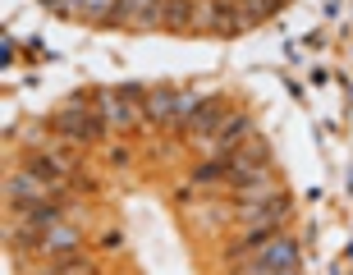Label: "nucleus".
Returning a JSON list of instances; mask_svg holds the SVG:
<instances>
[{
    "instance_id": "nucleus-1",
    "label": "nucleus",
    "mask_w": 353,
    "mask_h": 275,
    "mask_svg": "<svg viewBox=\"0 0 353 275\" xmlns=\"http://www.w3.org/2000/svg\"><path fill=\"white\" fill-rule=\"evenodd\" d=\"M51 129H55V133H65L69 143H79V147L101 143V138H105V124H101L97 115H83V101H79V96H74V101H69L65 110L51 119Z\"/></svg>"
},
{
    "instance_id": "nucleus-2",
    "label": "nucleus",
    "mask_w": 353,
    "mask_h": 275,
    "mask_svg": "<svg viewBox=\"0 0 353 275\" xmlns=\"http://www.w3.org/2000/svg\"><path fill=\"white\" fill-rule=\"evenodd\" d=\"M299 266V243L294 238H285V234H275L266 248H257L243 262V275H275V271H294Z\"/></svg>"
},
{
    "instance_id": "nucleus-3",
    "label": "nucleus",
    "mask_w": 353,
    "mask_h": 275,
    "mask_svg": "<svg viewBox=\"0 0 353 275\" xmlns=\"http://www.w3.org/2000/svg\"><path fill=\"white\" fill-rule=\"evenodd\" d=\"M83 248V230H74V225H51V230H41L37 238V257H46V262H60V257H74V252Z\"/></svg>"
},
{
    "instance_id": "nucleus-4",
    "label": "nucleus",
    "mask_w": 353,
    "mask_h": 275,
    "mask_svg": "<svg viewBox=\"0 0 353 275\" xmlns=\"http://www.w3.org/2000/svg\"><path fill=\"white\" fill-rule=\"evenodd\" d=\"M5 193H10V207H28V202H41V197H55L46 183L37 179V174H10V183H5Z\"/></svg>"
},
{
    "instance_id": "nucleus-5",
    "label": "nucleus",
    "mask_w": 353,
    "mask_h": 275,
    "mask_svg": "<svg viewBox=\"0 0 353 275\" xmlns=\"http://www.w3.org/2000/svg\"><path fill=\"white\" fill-rule=\"evenodd\" d=\"M252 133H257V129H252V115H243V110H239V115H230V119L221 124V133H216V147H221V156L239 152V147L248 143Z\"/></svg>"
},
{
    "instance_id": "nucleus-6",
    "label": "nucleus",
    "mask_w": 353,
    "mask_h": 275,
    "mask_svg": "<svg viewBox=\"0 0 353 275\" xmlns=\"http://www.w3.org/2000/svg\"><path fill=\"white\" fill-rule=\"evenodd\" d=\"M225 119H230V115H225V96H207L202 110L193 115V124H188V133H193V138H216Z\"/></svg>"
},
{
    "instance_id": "nucleus-7",
    "label": "nucleus",
    "mask_w": 353,
    "mask_h": 275,
    "mask_svg": "<svg viewBox=\"0 0 353 275\" xmlns=\"http://www.w3.org/2000/svg\"><path fill=\"white\" fill-rule=\"evenodd\" d=\"M161 28H165V32H193L197 28V0H165Z\"/></svg>"
},
{
    "instance_id": "nucleus-8",
    "label": "nucleus",
    "mask_w": 353,
    "mask_h": 275,
    "mask_svg": "<svg viewBox=\"0 0 353 275\" xmlns=\"http://www.w3.org/2000/svg\"><path fill=\"white\" fill-rule=\"evenodd\" d=\"M161 10H165V0H129V23L138 32H147V28L161 23Z\"/></svg>"
},
{
    "instance_id": "nucleus-9",
    "label": "nucleus",
    "mask_w": 353,
    "mask_h": 275,
    "mask_svg": "<svg viewBox=\"0 0 353 275\" xmlns=\"http://www.w3.org/2000/svg\"><path fill=\"white\" fill-rule=\"evenodd\" d=\"M174 105H179V96L174 92H143V110H147V119H174Z\"/></svg>"
},
{
    "instance_id": "nucleus-10",
    "label": "nucleus",
    "mask_w": 353,
    "mask_h": 275,
    "mask_svg": "<svg viewBox=\"0 0 353 275\" xmlns=\"http://www.w3.org/2000/svg\"><path fill=\"white\" fill-rule=\"evenodd\" d=\"M234 5H239V14H243V19H248V28H252V23H266L271 14H280V5H285V0H234Z\"/></svg>"
},
{
    "instance_id": "nucleus-11",
    "label": "nucleus",
    "mask_w": 353,
    "mask_h": 275,
    "mask_svg": "<svg viewBox=\"0 0 353 275\" xmlns=\"http://www.w3.org/2000/svg\"><path fill=\"white\" fill-rule=\"evenodd\" d=\"M234 174V161L221 156V161H207V165H197L193 170V183H216V179H230Z\"/></svg>"
},
{
    "instance_id": "nucleus-12",
    "label": "nucleus",
    "mask_w": 353,
    "mask_h": 275,
    "mask_svg": "<svg viewBox=\"0 0 353 275\" xmlns=\"http://www.w3.org/2000/svg\"><path fill=\"white\" fill-rule=\"evenodd\" d=\"M115 10V0H79L74 19H88V23H105V14Z\"/></svg>"
},
{
    "instance_id": "nucleus-13",
    "label": "nucleus",
    "mask_w": 353,
    "mask_h": 275,
    "mask_svg": "<svg viewBox=\"0 0 353 275\" xmlns=\"http://www.w3.org/2000/svg\"><path fill=\"white\" fill-rule=\"evenodd\" d=\"M101 105H105V110H110V119H115V124H124V129H129L133 119H138V110H133V105L124 101V96H105Z\"/></svg>"
},
{
    "instance_id": "nucleus-14",
    "label": "nucleus",
    "mask_w": 353,
    "mask_h": 275,
    "mask_svg": "<svg viewBox=\"0 0 353 275\" xmlns=\"http://www.w3.org/2000/svg\"><path fill=\"white\" fill-rule=\"evenodd\" d=\"M193 110H202V101H197L193 92H179V105H174V119H179L183 129L193 124Z\"/></svg>"
},
{
    "instance_id": "nucleus-15",
    "label": "nucleus",
    "mask_w": 353,
    "mask_h": 275,
    "mask_svg": "<svg viewBox=\"0 0 353 275\" xmlns=\"http://www.w3.org/2000/svg\"><path fill=\"white\" fill-rule=\"evenodd\" d=\"M275 275H299V266H294V271H275Z\"/></svg>"
}]
</instances>
